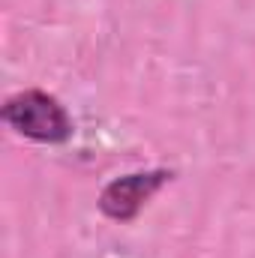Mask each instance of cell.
I'll list each match as a JSON object with an SVG mask.
<instances>
[{
    "label": "cell",
    "instance_id": "cell-1",
    "mask_svg": "<svg viewBox=\"0 0 255 258\" xmlns=\"http://www.w3.org/2000/svg\"><path fill=\"white\" fill-rule=\"evenodd\" d=\"M3 120L18 135L39 144H60L72 135V120L66 108L45 90H24L6 99Z\"/></svg>",
    "mask_w": 255,
    "mask_h": 258
},
{
    "label": "cell",
    "instance_id": "cell-2",
    "mask_svg": "<svg viewBox=\"0 0 255 258\" xmlns=\"http://www.w3.org/2000/svg\"><path fill=\"white\" fill-rule=\"evenodd\" d=\"M171 180V171H138V174H126V177H117L111 180L102 195H99V210L108 216V219H117V222H126L132 219L147 201L150 195L156 192L159 186H165Z\"/></svg>",
    "mask_w": 255,
    "mask_h": 258
}]
</instances>
